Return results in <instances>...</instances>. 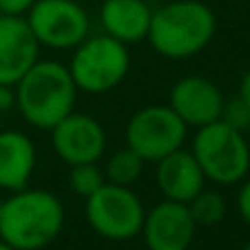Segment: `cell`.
<instances>
[{
    "label": "cell",
    "instance_id": "obj_1",
    "mask_svg": "<svg viewBox=\"0 0 250 250\" xmlns=\"http://www.w3.org/2000/svg\"><path fill=\"white\" fill-rule=\"evenodd\" d=\"M64 226V206L49 190L22 188L2 199L0 239L16 250H40Z\"/></svg>",
    "mask_w": 250,
    "mask_h": 250
},
{
    "label": "cell",
    "instance_id": "obj_2",
    "mask_svg": "<svg viewBox=\"0 0 250 250\" xmlns=\"http://www.w3.org/2000/svg\"><path fill=\"white\" fill-rule=\"evenodd\" d=\"M217 31V16L199 0H173L153 11L146 40L160 56L186 60L210 44Z\"/></svg>",
    "mask_w": 250,
    "mask_h": 250
},
{
    "label": "cell",
    "instance_id": "obj_3",
    "mask_svg": "<svg viewBox=\"0 0 250 250\" xmlns=\"http://www.w3.org/2000/svg\"><path fill=\"white\" fill-rule=\"evenodd\" d=\"M78 86L69 66L56 60H38L16 84V106L31 126L51 131L73 113Z\"/></svg>",
    "mask_w": 250,
    "mask_h": 250
},
{
    "label": "cell",
    "instance_id": "obj_4",
    "mask_svg": "<svg viewBox=\"0 0 250 250\" xmlns=\"http://www.w3.org/2000/svg\"><path fill=\"white\" fill-rule=\"evenodd\" d=\"M190 153L204 177L219 186L239 184L250 173V146L246 135L222 120L197 128Z\"/></svg>",
    "mask_w": 250,
    "mask_h": 250
},
{
    "label": "cell",
    "instance_id": "obj_5",
    "mask_svg": "<svg viewBox=\"0 0 250 250\" xmlns=\"http://www.w3.org/2000/svg\"><path fill=\"white\" fill-rule=\"evenodd\" d=\"M128 69H131L128 44L111 38L106 33L82 40L73 51L69 64L78 91H86L93 95L115 89L126 78Z\"/></svg>",
    "mask_w": 250,
    "mask_h": 250
},
{
    "label": "cell",
    "instance_id": "obj_6",
    "mask_svg": "<svg viewBox=\"0 0 250 250\" xmlns=\"http://www.w3.org/2000/svg\"><path fill=\"white\" fill-rule=\"evenodd\" d=\"M84 215L89 226L104 239L126 241L142 232L144 226V204L131 186L106 184L86 197Z\"/></svg>",
    "mask_w": 250,
    "mask_h": 250
},
{
    "label": "cell",
    "instance_id": "obj_7",
    "mask_svg": "<svg viewBox=\"0 0 250 250\" xmlns=\"http://www.w3.org/2000/svg\"><path fill=\"white\" fill-rule=\"evenodd\" d=\"M186 126L168 104L144 106L131 118L126 126V146L133 148L144 162H160L182 148L186 140Z\"/></svg>",
    "mask_w": 250,
    "mask_h": 250
},
{
    "label": "cell",
    "instance_id": "obj_8",
    "mask_svg": "<svg viewBox=\"0 0 250 250\" xmlns=\"http://www.w3.org/2000/svg\"><path fill=\"white\" fill-rule=\"evenodd\" d=\"M27 24L36 40L51 49H76L89 38L91 20L76 0H36L27 11Z\"/></svg>",
    "mask_w": 250,
    "mask_h": 250
},
{
    "label": "cell",
    "instance_id": "obj_9",
    "mask_svg": "<svg viewBox=\"0 0 250 250\" xmlns=\"http://www.w3.org/2000/svg\"><path fill=\"white\" fill-rule=\"evenodd\" d=\"M53 151L69 166L93 164L104 155L106 133L102 124L84 113H69L51 128Z\"/></svg>",
    "mask_w": 250,
    "mask_h": 250
},
{
    "label": "cell",
    "instance_id": "obj_10",
    "mask_svg": "<svg viewBox=\"0 0 250 250\" xmlns=\"http://www.w3.org/2000/svg\"><path fill=\"white\" fill-rule=\"evenodd\" d=\"M195 224L188 210V204L182 202H164L155 204L144 215V241L148 250H188L195 239Z\"/></svg>",
    "mask_w": 250,
    "mask_h": 250
},
{
    "label": "cell",
    "instance_id": "obj_11",
    "mask_svg": "<svg viewBox=\"0 0 250 250\" xmlns=\"http://www.w3.org/2000/svg\"><path fill=\"white\" fill-rule=\"evenodd\" d=\"M168 106L186 126L202 128L222 118L224 95L215 82L202 76H188L175 82L168 95Z\"/></svg>",
    "mask_w": 250,
    "mask_h": 250
},
{
    "label": "cell",
    "instance_id": "obj_12",
    "mask_svg": "<svg viewBox=\"0 0 250 250\" xmlns=\"http://www.w3.org/2000/svg\"><path fill=\"white\" fill-rule=\"evenodd\" d=\"M40 42L22 16H0V84L16 86L38 62Z\"/></svg>",
    "mask_w": 250,
    "mask_h": 250
},
{
    "label": "cell",
    "instance_id": "obj_13",
    "mask_svg": "<svg viewBox=\"0 0 250 250\" xmlns=\"http://www.w3.org/2000/svg\"><path fill=\"white\" fill-rule=\"evenodd\" d=\"M155 164V182L164 199L188 204L193 197H197V193L204 190L206 177L190 151L177 148Z\"/></svg>",
    "mask_w": 250,
    "mask_h": 250
},
{
    "label": "cell",
    "instance_id": "obj_14",
    "mask_svg": "<svg viewBox=\"0 0 250 250\" xmlns=\"http://www.w3.org/2000/svg\"><path fill=\"white\" fill-rule=\"evenodd\" d=\"M153 9L148 0H104L100 22L106 36L124 44H135L148 36Z\"/></svg>",
    "mask_w": 250,
    "mask_h": 250
},
{
    "label": "cell",
    "instance_id": "obj_15",
    "mask_svg": "<svg viewBox=\"0 0 250 250\" xmlns=\"http://www.w3.org/2000/svg\"><path fill=\"white\" fill-rule=\"evenodd\" d=\"M36 170V146L22 131L0 133V188L16 193L27 188Z\"/></svg>",
    "mask_w": 250,
    "mask_h": 250
},
{
    "label": "cell",
    "instance_id": "obj_16",
    "mask_svg": "<svg viewBox=\"0 0 250 250\" xmlns=\"http://www.w3.org/2000/svg\"><path fill=\"white\" fill-rule=\"evenodd\" d=\"M142 170H144V160L137 155L133 148H120L106 162V170L104 177L109 184H118V186H133L140 180Z\"/></svg>",
    "mask_w": 250,
    "mask_h": 250
},
{
    "label": "cell",
    "instance_id": "obj_17",
    "mask_svg": "<svg viewBox=\"0 0 250 250\" xmlns=\"http://www.w3.org/2000/svg\"><path fill=\"white\" fill-rule=\"evenodd\" d=\"M188 210L197 226H212L226 215V199L217 190H202L188 202Z\"/></svg>",
    "mask_w": 250,
    "mask_h": 250
},
{
    "label": "cell",
    "instance_id": "obj_18",
    "mask_svg": "<svg viewBox=\"0 0 250 250\" xmlns=\"http://www.w3.org/2000/svg\"><path fill=\"white\" fill-rule=\"evenodd\" d=\"M106 184V177L104 173L98 168V164H76L71 166L69 170V186L71 190L80 197H91L95 190H100Z\"/></svg>",
    "mask_w": 250,
    "mask_h": 250
},
{
    "label": "cell",
    "instance_id": "obj_19",
    "mask_svg": "<svg viewBox=\"0 0 250 250\" xmlns=\"http://www.w3.org/2000/svg\"><path fill=\"white\" fill-rule=\"evenodd\" d=\"M219 120L226 122L228 126H232L235 131L246 133V131H250V106L239 95L230 100H224V109H222V118Z\"/></svg>",
    "mask_w": 250,
    "mask_h": 250
},
{
    "label": "cell",
    "instance_id": "obj_20",
    "mask_svg": "<svg viewBox=\"0 0 250 250\" xmlns=\"http://www.w3.org/2000/svg\"><path fill=\"white\" fill-rule=\"evenodd\" d=\"M36 0H0V16H22L33 7Z\"/></svg>",
    "mask_w": 250,
    "mask_h": 250
},
{
    "label": "cell",
    "instance_id": "obj_21",
    "mask_svg": "<svg viewBox=\"0 0 250 250\" xmlns=\"http://www.w3.org/2000/svg\"><path fill=\"white\" fill-rule=\"evenodd\" d=\"M237 208H239V215L246 224L250 226V180L244 182L239 195H237Z\"/></svg>",
    "mask_w": 250,
    "mask_h": 250
},
{
    "label": "cell",
    "instance_id": "obj_22",
    "mask_svg": "<svg viewBox=\"0 0 250 250\" xmlns=\"http://www.w3.org/2000/svg\"><path fill=\"white\" fill-rule=\"evenodd\" d=\"M16 106V86L0 84V113Z\"/></svg>",
    "mask_w": 250,
    "mask_h": 250
},
{
    "label": "cell",
    "instance_id": "obj_23",
    "mask_svg": "<svg viewBox=\"0 0 250 250\" xmlns=\"http://www.w3.org/2000/svg\"><path fill=\"white\" fill-rule=\"evenodd\" d=\"M239 98L250 106V71H246L239 82Z\"/></svg>",
    "mask_w": 250,
    "mask_h": 250
},
{
    "label": "cell",
    "instance_id": "obj_24",
    "mask_svg": "<svg viewBox=\"0 0 250 250\" xmlns=\"http://www.w3.org/2000/svg\"><path fill=\"white\" fill-rule=\"evenodd\" d=\"M0 250H16V248H11V246H9V244H5V241L0 239Z\"/></svg>",
    "mask_w": 250,
    "mask_h": 250
},
{
    "label": "cell",
    "instance_id": "obj_25",
    "mask_svg": "<svg viewBox=\"0 0 250 250\" xmlns=\"http://www.w3.org/2000/svg\"><path fill=\"white\" fill-rule=\"evenodd\" d=\"M0 210H2V197H0Z\"/></svg>",
    "mask_w": 250,
    "mask_h": 250
},
{
    "label": "cell",
    "instance_id": "obj_26",
    "mask_svg": "<svg viewBox=\"0 0 250 250\" xmlns=\"http://www.w3.org/2000/svg\"><path fill=\"white\" fill-rule=\"evenodd\" d=\"M244 250H250V244H248V246H246V248H244Z\"/></svg>",
    "mask_w": 250,
    "mask_h": 250
}]
</instances>
